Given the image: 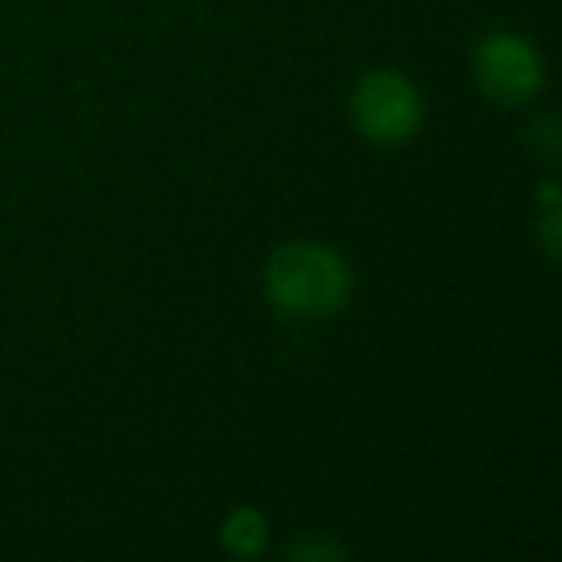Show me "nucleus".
<instances>
[{
    "instance_id": "39448f33",
    "label": "nucleus",
    "mask_w": 562,
    "mask_h": 562,
    "mask_svg": "<svg viewBox=\"0 0 562 562\" xmlns=\"http://www.w3.org/2000/svg\"><path fill=\"white\" fill-rule=\"evenodd\" d=\"M536 209H539V243L551 258H559V220H562V209H559V186L547 181L536 196Z\"/></svg>"
},
{
    "instance_id": "f03ea898",
    "label": "nucleus",
    "mask_w": 562,
    "mask_h": 562,
    "mask_svg": "<svg viewBox=\"0 0 562 562\" xmlns=\"http://www.w3.org/2000/svg\"><path fill=\"white\" fill-rule=\"evenodd\" d=\"M351 120L362 139L378 147H401L416 139L424 124V97L405 74L397 70H370L351 89Z\"/></svg>"
},
{
    "instance_id": "20e7f679",
    "label": "nucleus",
    "mask_w": 562,
    "mask_h": 562,
    "mask_svg": "<svg viewBox=\"0 0 562 562\" xmlns=\"http://www.w3.org/2000/svg\"><path fill=\"white\" fill-rule=\"evenodd\" d=\"M224 547L235 554V559H255V554L266 551V539H270V528H266V516L258 508H235L224 520V531H220Z\"/></svg>"
},
{
    "instance_id": "f257e3e1",
    "label": "nucleus",
    "mask_w": 562,
    "mask_h": 562,
    "mask_svg": "<svg viewBox=\"0 0 562 562\" xmlns=\"http://www.w3.org/2000/svg\"><path fill=\"white\" fill-rule=\"evenodd\" d=\"M351 266L328 243H281L266 258V297L281 316H293V321L336 316L351 301Z\"/></svg>"
},
{
    "instance_id": "7ed1b4c3",
    "label": "nucleus",
    "mask_w": 562,
    "mask_h": 562,
    "mask_svg": "<svg viewBox=\"0 0 562 562\" xmlns=\"http://www.w3.org/2000/svg\"><path fill=\"white\" fill-rule=\"evenodd\" d=\"M470 74L485 101L501 104V109H520L543 89V58L516 32L482 35L470 55Z\"/></svg>"
},
{
    "instance_id": "423d86ee",
    "label": "nucleus",
    "mask_w": 562,
    "mask_h": 562,
    "mask_svg": "<svg viewBox=\"0 0 562 562\" xmlns=\"http://www.w3.org/2000/svg\"><path fill=\"white\" fill-rule=\"evenodd\" d=\"M344 547H328V543H297L293 547V559H344Z\"/></svg>"
}]
</instances>
